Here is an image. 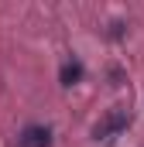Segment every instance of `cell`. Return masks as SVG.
<instances>
[{
    "instance_id": "1",
    "label": "cell",
    "mask_w": 144,
    "mask_h": 147,
    "mask_svg": "<svg viewBox=\"0 0 144 147\" xmlns=\"http://www.w3.org/2000/svg\"><path fill=\"white\" fill-rule=\"evenodd\" d=\"M130 127V110H124V106H117V110H110L100 123H96V130H93V137L96 140H113V137H120L124 130Z\"/></svg>"
},
{
    "instance_id": "2",
    "label": "cell",
    "mask_w": 144,
    "mask_h": 147,
    "mask_svg": "<svg viewBox=\"0 0 144 147\" xmlns=\"http://www.w3.org/2000/svg\"><path fill=\"white\" fill-rule=\"evenodd\" d=\"M48 144H52V130H48V127H41V123L24 127V134H21V147H48Z\"/></svg>"
},
{
    "instance_id": "3",
    "label": "cell",
    "mask_w": 144,
    "mask_h": 147,
    "mask_svg": "<svg viewBox=\"0 0 144 147\" xmlns=\"http://www.w3.org/2000/svg\"><path fill=\"white\" fill-rule=\"evenodd\" d=\"M58 79H62V86H75V82L82 79V65H79V62H65V65L58 69Z\"/></svg>"
}]
</instances>
